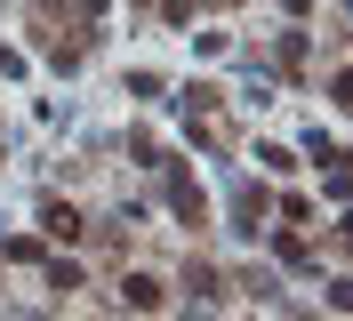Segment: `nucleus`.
Returning a JSON list of instances; mask_svg holds the SVG:
<instances>
[{
    "instance_id": "1",
    "label": "nucleus",
    "mask_w": 353,
    "mask_h": 321,
    "mask_svg": "<svg viewBox=\"0 0 353 321\" xmlns=\"http://www.w3.org/2000/svg\"><path fill=\"white\" fill-rule=\"evenodd\" d=\"M121 298H129L137 313H153V305H161V281H153V273H129V281H121Z\"/></svg>"
},
{
    "instance_id": "2",
    "label": "nucleus",
    "mask_w": 353,
    "mask_h": 321,
    "mask_svg": "<svg viewBox=\"0 0 353 321\" xmlns=\"http://www.w3.org/2000/svg\"><path fill=\"white\" fill-rule=\"evenodd\" d=\"M41 225H48V233H57V241H72V233H81V217H72L65 201H48V209H41Z\"/></svg>"
},
{
    "instance_id": "3",
    "label": "nucleus",
    "mask_w": 353,
    "mask_h": 321,
    "mask_svg": "<svg viewBox=\"0 0 353 321\" xmlns=\"http://www.w3.org/2000/svg\"><path fill=\"white\" fill-rule=\"evenodd\" d=\"M169 201H176L185 217H201V185H193V177H176V185H169Z\"/></svg>"
}]
</instances>
